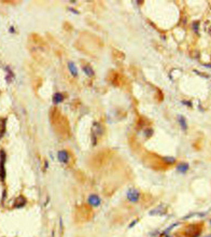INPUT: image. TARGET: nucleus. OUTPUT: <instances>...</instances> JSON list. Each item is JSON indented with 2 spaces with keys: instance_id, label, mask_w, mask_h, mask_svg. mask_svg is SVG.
<instances>
[{
  "instance_id": "1",
  "label": "nucleus",
  "mask_w": 211,
  "mask_h": 237,
  "mask_svg": "<svg viewBox=\"0 0 211 237\" xmlns=\"http://www.w3.org/2000/svg\"><path fill=\"white\" fill-rule=\"evenodd\" d=\"M103 128L99 123H94L92 128V140L93 143L96 145V142L98 141V139L103 136Z\"/></svg>"
},
{
  "instance_id": "2",
  "label": "nucleus",
  "mask_w": 211,
  "mask_h": 237,
  "mask_svg": "<svg viewBox=\"0 0 211 237\" xmlns=\"http://www.w3.org/2000/svg\"><path fill=\"white\" fill-rule=\"evenodd\" d=\"M201 226H199V225H196V224L190 225V226L185 230V235L189 237H198L201 235Z\"/></svg>"
},
{
  "instance_id": "3",
  "label": "nucleus",
  "mask_w": 211,
  "mask_h": 237,
  "mask_svg": "<svg viewBox=\"0 0 211 237\" xmlns=\"http://www.w3.org/2000/svg\"><path fill=\"white\" fill-rule=\"evenodd\" d=\"M0 156H1V161H0V180L1 181H4L5 179V168H4V164H5V153L3 150H1L0 153Z\"/></svg>"
},
{
  "instance_id": "4",
  "label": "nucleus",
  "mask_w": 211,
  "mask_h": 237,
  "mask_svg": "<svg viewBox=\"0 0 211 237\" xmlns=\"http://www.w3.org/2000/svg\"><path fill=\"white\" fill-rule=\"evenodd\" d=\"M140 198V193L136 189H130L127 192V200L132 202V203H137Z\"/></svg>"
},
{
  "instance_id": "5",
  "label": "nucleus",
  "mask_w": 211,
  "mask_h": 237,
  "mask_svg": "<svg viewBox=\"0 0 211 237\" xmlns=\"http://www.w3.org/2000/svg\"><path fill=\"white\" fill-rule=\"evenodd\" d=\"M87 203L93 207H97V206L100 205V197L96 194H91L87 198Z\"/></svg>"
},
{
  "instance_id": "6",
  "label": "nucleus",
  "mask_w": 211,
  "mask_h": 237,
  "mask_svg": "<svg viewBox=\"0 0 211 237\" xmlns=\"http://www.w3.org/2000/svg\"><path fill=\"white\" fill-rule=\"evenodd\" d=\"M57 158H58V161L61 162V163H68V161H69V153L67 152L66 150L58 151Z\"/></svg>"
},
{
  "instance_id": "7",
  "label": "nucleus",
  "mask_w": 211,
  "mask_h": 237,
  "mask_svg": "<svg viewBox=\"0 0 211 237\" xmlns=\"http://www.w3.org/2000/svg\"><path fill=\"white\" fill-rule=\"evenodd\" d=\"M27 200L26 198L23 196V195H21V196H19V197L16 198V200L14 202V208H22V207H24L25 205H26Z\"/></svg>"
},
{
  "instance_id": "8",
  "label": "nucleus",
  "mask_w": 211,
  "mask_h": 237,
  "mask_svg": "<svg viewBox=\"0 0 211 237\" xmlns=\"http://www.w3.org/2000/svg\"><path fill=\"white\" fill-rule=\"evenodd\" d=\"M5 123H7V118H0V139L3 137L5 133Z\"/></svg>"
},
{
  "instance_id": "9",
  "label": "nucleus",
  "mask_w": 211,
  "mask_h": 237,
  "mask_svg": "<svg viewBox=\"0 0 211 237\" xmlns=\"http://www.w3.org/2000/svg\"><path fill=\"white\" fill-rule=\"evenodd\" d=\"M64 100V96L61 93H55L54 97H53V103L54 104H59Z\"/></svg>"
},
{
  "instance_id": "10",
  "label": "nucleus",
  "mask_w": 211,
  "mask_h": 237,
  "mask_svg": "<svg viewBox=\"0 0 211 237\" xmlns=\"http://www.w3.org/2000/svg\"><path fill=\"white\" fill-rule=\"evenodd\" d=\"M83 71L85 72V74L88 76H94V70H93V68L90 66V65H86V66L83 67Z\"/></svg>"
},
{
  "instance_id": "11",
  "label": "nucleus",
  "mask_w": 211,
  "mask_h": 237,
  "mask_svg": "<svg viewBox=\"0 0 211 237\" xmlns=\"http://www.w3.org/2000/svg\"><path fill=\"white\" fill-rule=\"evenodd\" d=\"M68 68H69V70H70V72L72 74V76H77L78 74V69H77V67H76V65H74L73 63H70L68 64Z\"/></svg>"
},
{
  "instance_id": "12",
  "label": "nucleus",
  "mask_w": 211,
  "mask_h": 237,
  "mask_svg": "<svg viewBox=\"0 0 211 237\" xmlns=\"http://www.w3.org/2000/svg\"><path fill=\"white\" fill-rule=\"evenodd\" d=\"M187 168H189V165H187V164H185V163H181V164H179V165L177 166V169H178V170H179V171H182V172L186 171Z\"/></svg>"
},
{
  "instance_id": "13",
  "label": "nucleus",
  "mask_w": 211,
  "mask_h": 237,
  "mask_svg": "<svg viewBox=\"0 0 211 237\" xmlns=\"http://www.w3.org/2000/svg\"><path fill=\"white\" fill-rule=\"evenodd\" d=\"M178 120H179L180 124H181V126H182V128H186V122H185V118H183V116H179V118H178Z\"/></svg>"
},
{
  "instance_id": "14",
  "label": "nucleus",
  "mask_w": 211,
  "mask_h": 237,
  "mask_svg": "<svg viewBox=\"0 0 211 237\" xmlns=\"http://www.w3.org/2000/svg\"><path fill=\"white\" fill-rule=\"evenodd\" d=\"M205 237H211V234H209V235H207V236H205Z\"/></svg>"
}]
</instances>
